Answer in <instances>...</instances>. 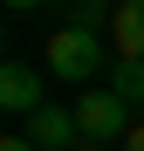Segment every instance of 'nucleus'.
Masks as SVG:
<instances>
[{
    "label": "nucleus",
    "instance_id": "nucleus-1",
    "mask_svg": "<svg viewBox=\"0 0 144 151\" xmlns=\"http://www.w3.org/2000/svg\"><path fill=\"white\" fill-rule=\"evenodd\" d=\"M48 76H62V83H96V76H110V55H103V35L96 28H55L48 35Z\"/></svg>",
    "mask_w": 144,
    "mask_h": 151
},
{
    "label": "nucleus",
    "instance_id": "nucleus-2",
    "mask_svg": "<svg viewBox=\"0 0 144 151\" xmlns=\"http://www.w3.org/2000/svg\"><path fill=\"white\" fill-rule=\"evenodd\" d=\"M76 124H82L89 144H124V137H130V103H124L110 83H89V89L76 96Z\"/></svg>",
    "mask_w": 144,
    "mask_h": 151
},
{
    "label": "nucleus",
    "instance_id": "nucleus-3",
    "mask_svg": "<svg viewBox=\"0 0 144 151\" xmlns=\"http://www.w3.org/2000/svg\"><path fill=\"white\" fill-rule=\"evenodd\" d=\"M21 137H34L41 151H76V144H82V124H76V110L41 103V110L28 117V131H21Z\"/></svg>",
    "mask_w": 144,
    "mask_h": 151
},
{
    "label": "nucleus",
    "instance_id": "nucleus-4",
    "mask_svg": "<svg viewBox=\"0 0 144 151\" xmlns=\"http://www.w3.org/2000/svg\"><path fill=\"white\" fill-rule=\"evenodd\" d=\"M0 103H7L14 117H34L41 110V76L28 62H7V69H0Z\"/></svg>",
    "mask_w": 144,
    "mask_h": 151
},
{
    "label": "nucleus",
    "instance_id": "nucleus-5",
    "mask_svg": "<svg viewBox=\"0 0 144 151\" xmlns=\"http://www.w3.org/2000/svg\"><path fill=\"white\" fill-rule=\"evenodd\" d=\"M110 48H117V55H130V62H144V0H124V7H117V21H110Z\"/></svg>",
    "mask_w": 144,
    "mask_h": 151
},
{
    "label": "nucleus",
    "instance_id": "nucleus-6",
    "mask_svg": "<svg viewBox=\"0 0 144 151\" xmlns=\"http://www.w3.org/2000/svg\"><path fill=\"white\" fill-rule=\"evenodd\" d=\"M110 89H117V96H124V103L137 110V103H144V62L117 55V62H110Z\"/></svg>",
    "mask_w": 144,
    "mask_h": 151
},
{
    "label": "nucleus",
    "instance_id": "nucleus-7",
    "mask_svg": "<svg viewBox=\"0 0 144 151\" xmlns=\"http://www.w3.org/2000/svg\"><path fill=\"white\" fill-rule=\"evenodd\" d=\"M0 151H41V144H34V137H21V131H14V137H0Z\"/></svg>",
    "mask_w": 144,
    "mask_h": 151
},
{
    "label": "nucleus",
    "instance_id": "nucleus-8",
    "mask_svg": "<svg viewBox=\"0 0 144 151\" xmlns=\"http://www.w3.org/2000/svg\"><path fill=\"white\" fill-rule=\"evenodd\" d=\"M117 151H144V124H130V137L117 144Z\"/></svg>",
    "mask_w": 144,
    "mask_h": 151
},
{
    "label": "nucleus",
    "instance_id": "nucleus-9",
    "mask_svg": "<svg viewBox=\"0 0 144 151\" xmlns=\"http://www.w3.org/2000/svg\"><path fill=\"white\" fill-rule=\"evenodd\" d=\"M7 7H14V14H28V7H48V0H7Z\"/></svg>",
    "mask_w": 144,
    "mask_h": 151
},
{
    "label": "nucleus",
    "instance_id": "nucleus-10",
    "mask_svg": "<svg viewBox=\"0 0 144 151\" xmlns=\"http://www.w3.org/2000/svg\"><path fill=\"white\" fill-rule=\"evenodd\" d=\"M76 151H110V144H89V137H82V144H76Z\"/></svg>",
    "mask_w": 144,
    "mask_h": 151
}]
</instances>
